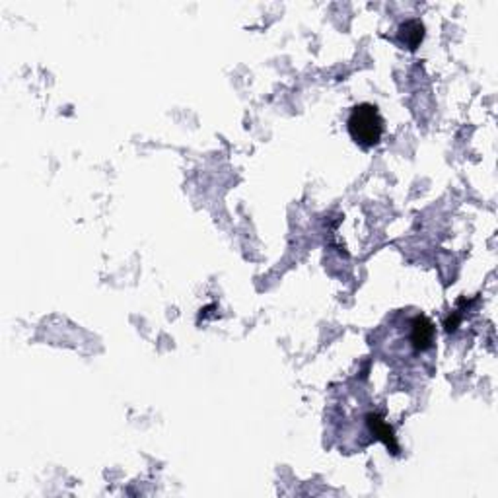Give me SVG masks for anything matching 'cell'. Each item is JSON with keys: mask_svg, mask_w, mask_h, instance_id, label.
Here are the masks:
<instances>
[{"mask_svg": "<svg viewBox=\"0 0 498 498\" xmlns=\"http://www.w3.org/2000/svg\"><path fill=\"white\" fill-rule=\"evenodd\" d=\"M425 37V28L419 20H409L399 28V41L409 49H417Z\"/></svg>", "mask_w": 498, "mask_h": 498, "instance_id": "cell-3", "label": "cell"}, {"mask_svg": "<svg viewBox=\"0 0 498 498\" xmlns=\"http://www.w3.org/2000/svg\"><path fill=\"white\" fill-rule=\"evenodd\" d=\"M370 422H372V428L376 430V435L380 436V438H384V440L387 442V444H390V442L393 440L392 428L387 427V425H385L384 420L377 419V417H370Z\"/></svg>", "mask_w": 498, "mask_h": 498, "instance_id": "cell-4", "label": "cell"}, {"mask_svg": "<svg viewBox=\"0 0 498 498\" xmlns=\"http://www.w3.org/2000/svg\"><path fill=\"white\" fill-rule=\"evenodd\" d=\"M411 342L417 350H428L435 342V325L427 315H417L411 321Z\"/></svg>", "mask_w": 498, "mask_h": 498, "instance_id": "cell-2", "label": "cell"}, {"mask_svg": "<svg viewBox=\"0 0 498 498\" xmlns=\"http://www.w3.org/2000/svg\"><path fill=\"white\" fill-rule=\"evenodd\" d=\"M349 133L356 144L362 148H372L380 143L384 135V119L372 103H360L350 111L349 117Z\"/></svg>", "mask_w": 498, "mask_h": 498, "instance_id": "cell-1", "label": "cell"}]
</instances>
